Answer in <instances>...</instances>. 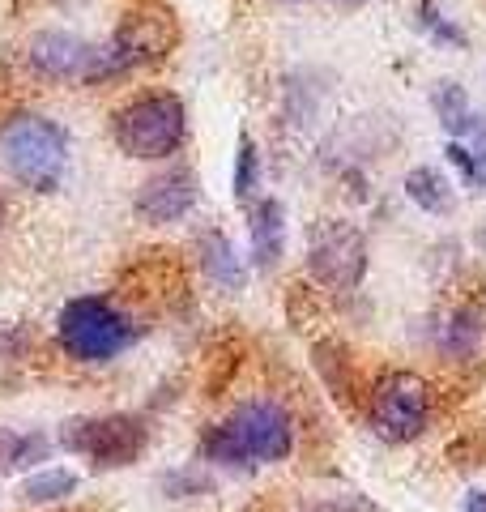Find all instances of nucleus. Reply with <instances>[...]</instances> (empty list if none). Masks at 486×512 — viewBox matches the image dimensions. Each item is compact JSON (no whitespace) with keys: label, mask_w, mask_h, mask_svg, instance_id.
Listing matches in <instances>:
<instances>
[{"label":"nucleus","mask_w":486,"mask_h":512,"mask_svg":"<svg viewBox=\"0 0 486 512\" xmlns=\"http://www.w3.org/2000/svg\"><path fill=\"white\" fill-rule=\"evenodd\" d=\"M290 453H295V419L269 397L235 406L201 440V457L209 466H226V470L273 466V461H286Z\"/></svg>","instance_id":"obj_1"},{"label":"nucleus","mask_w":486,"mask_h":512,"mask_svg":"<svg viewBox=\"0 0 486 512\" xmlns=\"http://www.w3.org/2000/svg\"><path fill=\"white\" fill-rule=\"evenodd\" d=\"M0 163L30 192H56L69 171V133L47 116H13L0 128Z\"/></svg>","instance_id":"obj_2"},{"label":"nucleus","mask_w":486,"mask_h":512,"mask_svg":"<svg viewBox=\"0 0 486 512\" xmlns=\"http://www.w3.org/2000/svg\"><path fill=\"white\" fill-rule=\"evenodd\" d=\"M56 338L77 363H107L137 342V325L103 295H77L64 303L56 320Z\"/></svg>","instance_id":"obj_3"},{"label":"nucleus","mask_w":486,"mask_h":512,"mask_svg":"<svg viewBox=\"0 0 486 512\" xmlns=\"http://www.w3.org/2000/svg\"><path fill=\"white\" fill-rule=\"evenodd\" d=\"M116 146L137 158V163H154V158H171L188 137V111L175 94H141L124 111H116Z\"/></svg>","instance_id":"obj_4"},{"label":"nucleus","mask_w":486,"mask_h":512,"mask_svg":"<svg viewBox=\"0 0 486 512\" xmlns=\"http://www.w3.org/2000/svg\"><path fill=\"white\" fill-rule=\"evenodd\" d=\"M60 444L86 457L94 470H124L141 461L150 448V427L137 414H94V419H69L60 427Z\"/></svg>","instance_id":"obj_5"},{"label":"nucleus","mask_w":486,"mask_h":512,"mask_svg":"<svg viewBox=\"0 0 486 512\" xmlns=\"http://www.w3.org/2000/svg\"><path fill=\"white\" fill-rule=\"evenodd\" d=\"M367 419L388 444H410L427 431L431 419V384L414 372H384L371 389Z\"/></svg>","instance_id":"obj_6"},{"label":"nucleus","mask_w":486,"mask_h":512,"mask_svg":"<svg viewBox=\"0 0 486 512\" xmlns=\"http://www.w3.org/2000/svg\"><path fill=\"white\" fill-rule=\"evenodd\" d=\"M307 269L320 286H329L337 295L359 291L367 278V235L342 218L320 222L307 239Z\"/></svg>","instance_id":"obj_7"},{"label":"nucleus","mask_w":486,"mask_h":512,"mask_svg":"<svg viewBox=\"0 0 486 512\" xmlns=\"http://www.w3.org/2000/svg\"><path fill=\"white\" fill-rule=\"evenodd\" d=\"M26 60L39 77H56V82H81L90 64V43H81L69 30H39L35 39L26 43Z\"/></svg>","instance_id":"obj_8"},{"label":"nucleus","mask_w":486,"mask_h":512,"mask_svg":"<svg viewBox=\"0 0 486 512\" xmlns=\"http://www.w3.org/2000/svg\"><path fill=\"white\" fill-rule=\"evenodd\" d=\"M201 188H197V175L192 171H167L150 180L137 192V214L145 222H180L192 205H197Z\"/></svg>","instance_id":"obj_9"},{"label":"nucleus","mask_w":486,"mask_h":512,"mask_svg":"<svg viewBox=\"0 0 486 512\" xmlns=\"http://www.w3.org/2000/svg\"><path fill=\"white\" fill-rule=\"evenodd\" d=\"M197 256H201L205 278L214 282V286H222V291H243L248 274H243V261L235 256V244L222 231H205L197 239Z\"/></svg>","instance_id":"obj_10"},{"label":"nucleus","mask_w":486,"mask_h":512,"mask_svg":"<svg viewBox=\"0 0 486 512\" xmlns=\"http://www.w3.org/2000/svg\"><path fill=\"white\" fill-rule=\"evenodd\" d=\"M282 218H286L282 201H273V197H265L252 210V256H256V269H261V274H269V269L282 261V235H286Z\"/></svg>","instance_id":"obj_11"},{"label":"nucleus","mask_w":486,"mask_h":512,"mask_svg":"<svg viewBox=\"0 0 486 512\" xmlns=\"http://www.w3.org/2000/svg\"><path fill=\"white\" fill-rule=\"evenodd\" d=\"M52 453V440L43 431H13V427H0V470H30L47 461Z\"/></svg>","instance_id":"obj_12"},{"label":"nucleus","mask_w":486,"mask_h":512,"mask_svg":"<svg viewBox=\"0 0 486 512\" xmlns=\"http://www.w3.org/2000/svg\"><path fill=\"white\" fill-rule=\"evenodd\" d=\"M405 197L427 214H448L452 210V188L435 167H414L405 175Z\"/></svg>","instance_id":"obj_13"},{"label":"nucleus","mask_w":486,"mask_h":512,"mask_svg":"<svg viewBox=\"0 0 486 512\" xmlns=\"http://www.w3.org/2000/svg\"><path fill=\"white\" fill-rule=\"evenodd\" d=\"M81 478L73 470H64V466H52V470H39V474H30L26 483H22V504H60V500H69V495L77 491Z\"/></svg>","instance_id":"obj_14"},{"label":"nucleus","mask_w":486,"mask_h":512,"mask_svg":"<svg viewBox=\"0 0 486 512\" xmlns=\"http://www.w3.org/2000/svg\"><path fill=\"white\" fill-rule=\"evenodd\" d=\"M431 107H435V116H440V124L448 128L452 137H457V133L465 137L469 128L478 124V116H469V99H465V90L457 82H440V86H435Z\"/></svg>","instance_id":"obj_15"},{"label":"nucleus","mask_w":486,"mask_h":512,"mask_svg":"<svg viewBox=\"0 0 486 512\" xmlns=\"http://www.w3.org/2000/svg\"><path fill=\"white\" fill-rule=\"evenodd\" d=\"M478 342H482V316L469 312V308H461L440 329V346H444V355H452V359H469L478 350Z\"/></svg>","instance_id":"obj_16"},{"label":"nucleus","mask_w":486,"mask_h":512,"mask_svg":"<svg viewBox=\"0 0 486 512\" xmlns=\"http://www.w3.org/2000/svg\"><path fill=\"white\" fill-rule=\"evenodd\" d=\"M256 180H261V154H256L252 137H239V158H235V197L252 201Z\"/></svg>","instance_id":"obj_17"},{"label":"nucleus","mask_w":486,"mask_h":512,"mask_svg":"<svg viewBox=\"0 0 486 512\" xmlns=\"http://www.w3.org/2000/svg\"><path fill=\"white\" fill-rule=\"evenodd\" d=\"M162 491H167L171 500H184V495H209V491H214V474L171 470V474H162Z\"/></svg>","instance_id":"obj_18"},{"label":"nucleus","mask_w":486,"mask_h":512,"mask_svg":"<svg viewBox=\"0 0 486 512\" xmlns=\"http://www.w3.org/2000/svg\"><path fill=\"white\" fill-rule=\"evenodd\" d=\"M461 512H486V491L478 487V491H469L465 495V504H461Z\"/></svg>","instance_id":"obj_19"},{"label":"nucleus","mask_w":486,"mask_h":512,"mask_svg":"<svg viewBox=\"0 0 486 512\" xmlns=\"http://www.w3.org/2000/svg\"><path fill=\"white\" fill-rule=\"evenodd\" d=\"M0 222H5V205H0Z\"/></svg>","instance_id":"obj_20"},{"label":"nucleus","mask_w":486,"mask_h":512,"mask_svg":"<svg viewBox=\"0 0 486 512\" xmlns=\"http://www.w3.org/2000/svg\"><path fill=\"white\" fill-rule=\"evenodd\" d=\"M282 5H295V0H282Z\"/></svg>","instance_id":"obj_21"}]
</instances>
